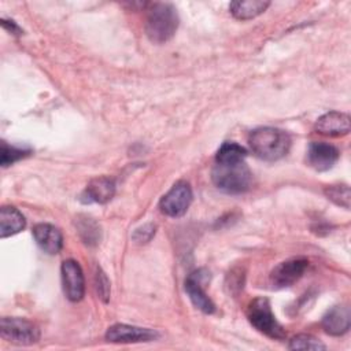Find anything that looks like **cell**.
I'll list each match as a JSON object with an SVG mask.
<instances>
[{"instance_id": "cell-1", "label": "cell", "mask_w": 351, "mask_h": 351, "mask_svg": "<svg viewBox=\"0 0 351 351\" xmlns=\"http://www.w3.org/2000/svg\"><path fill=\"white\" fill-rule=\"evenodd\" d=\"M247 149L237 143H223L215 155L211 170L214 185L229 195L247 192L252 185V173L245 163Z\"/></svg>"}, {"instance_id": "cell-2", "label": "cell", "mask_w": 351, "mask_h": 351, "mask_svg": "<svg viewBox=\"0 0 351 351\" xmlns=\"http://www.w3.org/2000/svg\"><path fill=\"white\" fill-rule=\"evenodd\" d=\"M251 151L259 159L274 162L284 158L291 148V137L278 128H258L248 137Z\"/></svg>"}, {"instance_id": "cell-3", "label": "cell", "mask_w": 351, "mask_h": 351, "mask_svg": "<svg viewBox=\"0 0 351 351\" xmlns=\"http://www.w3.org/2000/svg\"><path fill=\"white\" fill-rule=\"evenodd\" d=\"M180 18L171 3H149L147 8L145 34L155 44L169 41L177 32Z\"/></svg>"}, {"instance_id": "cell-4", "label": "cell", "mask_w": 351, "mask_h": 351, "mask_svg": "<svg viewBox=\"0 0 351 351\" xmlns=\"http://www.w3.org/2000/svg\"><path fill=\"white\" fill-rule=\"evenodd\" d=\"M247 318L258 332L273 340H282L287 337L284 326L276 319L271 313L270 302L266 298H256L248 303Z\"/></svg>"}, {"instance_id": "cell-5", "label": "cell", "mask_w": 351, "mask_h": 351, "mask_svg": "<svg viewBox=\"0 0 351 351\" xmlns=\"http://www.w3.org/2000/svg\"><path fill=\"white\" fill-rule=\"evenodd\" d=\"M0 335L4 340L18 346H32L40 340V329L26 318L3 317Z\"/></svg>"}, {"instance_id": "cell-6", "label": "cell", "mask_w": 351, "mask_h": 351, "mask_svg": "<svg viewBox=\"0 0 351 351\" xmlns=\"http://www.w3.org/2000/svg\"><path fill=\"white\" fill-rule=\"evenodd\" d=\"M192 189L188 182L178 181L171 189L160 199L159 208L160 211L171 218L182 217L192 203Z\"/></svg>"}, {"instance_id": "cell-7", "label": "cell", "mask_w": 351, "mask_h": 351, "mask_svg": "<svg viewBox=\"0 0 351 351\" xmlns=\"http://www.w3.org/2000/svg\"><path fill=\"white\" fill-rule=\"evenodd\" d=\"M156 339H159L156 330L128 324H114L106 332V340L110 343H148Z\"/></svg>"}, {"instance_id": "cell-8", "label": "cell", "mask_w": 351, "mask_h": 351, "mask_svg": "<svg viewBox=\"0 0 351 351\" xmlns=\"http://www.w3.org/2000/svg\"><path fill=\"white\" fill-rule=\"evenodd\" d=\"M208 274L210 273H207L204 269H199V270H195L193 273H191L185 280L186 295L189 296L193 306L204 314H213L215 311V304L207 296V293L203 288L204 282H207V280L210 278Z\"/></svg>"}, {"instance_id": "cell-9", "label": "cell", "mask_w": 351, "mask_h": 351, "mask_svg": "<svg viewBox=\"0 0 351 351\" xmlns=\"http://www.w3.org/2000/svg\"><path fill=\"white\" fill-rule=\"evenodd\" d=\"M62 287L70 302H80L85 293V278L81 266L74 259H67L60 267Z\"/></svg>"}, {"instance_id": "cell-10", "label": "cell", "mask_w": 351, "mask_h": 351, "mask_svg": "<svg viewBox=\"0 0 351 351\" xmlns=\"http://www.w3.org/2000/svg\"><path fill=\"white\" fill-rule=\"evenodd\" d=\"M308 261L306 258H292L278 263L270 273V282L274 288H287L302 278Z\"/></svg>"}, {"instance_id": "cell-11", "label": "cell", "mask_w": 351, "mask_h": 351, "mask_svg": "<svg viewBox=\"0 0 351 351\" xmlns=\"http://www.w3.org/2000/svg\"><path fill=\"white\" fill-rule=\"evenodd\" d=\"M339 149L328 143L313 141L307 148V165L315 171H326L339 160Z\"/></svg>"}, {"instance_id": "cell-12", "label": "cell", "mask_w": 351, "mask_h": 351, "mask_svg": "<svg viewBox=\"0 0 351 351\" xmlns=\"http://www.w3.org/2000/svg\"><path fill=\"white\" fill-rule=\"evenodd\" d=\"M322 329L330 336H343L350 330L351 313L347 304H337L329 308L321 321Z\"/></svg>"}, {"instance_id": "cell-13", "label": "cell", "mask_w": 351, "mask_h": 351, "mask_svg": "<svg viewBox=\"0 0 351 351\" xmlns=\"http://www.w3.org/2000/svg\"><path fill=\"white\" fill-rule=\"evenodd\" d=\"M315 132L329 137L346 136L350 133V115L340 111H329L317 119Z\"/></svg>"}, {"instance_id": "cell-14", "label": "cell", "mask_w": 351, "mask_h": 351, "mask_svg": "<svg viewBox=\"0 0 351 351\" xmlns=\"http://www.w3.org/2000/svg\"><path fill=\"white\" fill-rule=\"evenodd\" d=\"M32 233L37 245L48 255H56L63 247L62 232L51 223H37Z\"/></svg>"}, {"instance_id": "cell-15", "label": "cell", "mask_w": 351, "mask_h": 351, "mask_svg": "<svg viewBox=\"0 0 351 351\" xmlns=\"http://www.w3.org/2000/svg\"><path fill=\"white\" fill-rule=\"evenodd\" d=\"M115 193V182L108 177H96L90 180L85 191L81 195V202L84 203H107L112 199Z\"/></svg>"}, {"instance_id": "cell-16", "label": "cell", "mask_w": 351, "mask_h": 351, "mask_svg": "<svg viewBox=\"0 0 351 351\" xmlns=\"http://www.w3.org/2000/svg\"><path fill=\"white\" fill-rule=\"evenodd\" d=\"M26 219L22 213L12 206H3L0 210V236L1 239L14 236L23 230Z\"/></svg>"}, {"instance_id": "cell-17", "label": "cell", "mask_w": 351, "mask_h": 351, "mask_svg": "<svg viewBox=\"0 0 351 351\" xmlns=\"http://www.w3.org/2000/svg\"><path fill=\"white\" fill-rule=\"evenodd\" d=\"M269 5H270V1H263V0H243V1L239 0V1H232L229 4V11L236 19L248 21L265 12Z\"/></svg>"}, {"instance_id": "cell-18", "label": "cell", "mask_w": 351, "mask_h": 351, "mask_svg": "<svg viewBox=\"0 0 351 351\" xmlns=\"http://www.w3.org/2000/svg\"><path fill=\"white\" fill-rule=\"evenodd\" d=\"M77 232L82 241L88 245H96L100 240V226L86 215H80L77 222Z\"/></svg>"}, {"instance_id": "cell-19", "label": "cell", "mask_w": 351, "mask_h": 351, "mask_svg": "<svg viewBox=\"0 0 351 351\" xmlns=\"http://www.w3.org/2000/svg\"><path fill=\"white\" fill-rule=\"evenodd\" d=\"M32 154L30 148L10 145L5 141H1V155H0V163L3 167H7Z\"/></svg>"}, {"instance_id": "cell-20", "label": "cell", "mask_w": 351, "mask_h": 351, "mask_svg": "<svg viewBox=\"0 0 351 351\" xmlns=\"http://www.w3.org/2000/svg\"><path fill=\"white\" fill-rule=\"evenodd\" d=\"M324 193L336 206H340L346 210L350 208V188H348V185H346V184L329 185L324 189Z\"/></svg>"}, {"instance_id": "cell-21", "label": "cell", "mask_w": 351, "mask_h": 351, "mask_svg": "<svg viewBox=\"0 0 351 351\" xmlns=\"http://www.w3.org/2000/svg\"><path fill=\"white\" fill-rule=\"evenodd\" d=\"M289 350H325L326 346L313 335L300 333L293 336L288 344Z\"/></svg>"}, {"instance_id": "cell-22", "label": "cell", "mask_w": 351, "mask_h": 351, "mask_svg": "<svg viewBox=\"0 0 351 351\" xmlns=\"http://www.w3.org/2000/svg\"><path fill=\"white\" fill-rule=\"evenodd\" d=\"M95 278H96V291H97V295H99V298H100L104 303H107L108 299H110V281H108L107 276L104 274V271H103L100 267H97Z\"/></svg>"}, {"instance_id": "cell-23", "label": "cell", "mask_w": 351, "mask_h": 351, "mask_svg": "<svg viewBox=\"0 0 351 351\" xmlns=\"http://www.w3.org/2000/svg\"><path fill=\"white\" fill-rule=\"evenodd\" d=\"M155 229H156V226L154 223H147V225H144V226H141V228L134 230L133 240L136 243H140V244L148 243L152 239V236L155 234Z\"/></svg>"}, {"instance_id": "cell-24", "label": "cell", "mask_w": 351, "mask_h": 351, "mask_svg": "<svg viewBox=\"0 0 351 351\" xmlns=\"http://www.w3.org/2000/svg\"><path fill=\"white\" fill-rule=\"evenodd\" d=\"M1 25L4 29H7L8 32L14 33V34H22L21 27L14 22V21H7V19H1Z\"/></svg>"}]
</instances>
